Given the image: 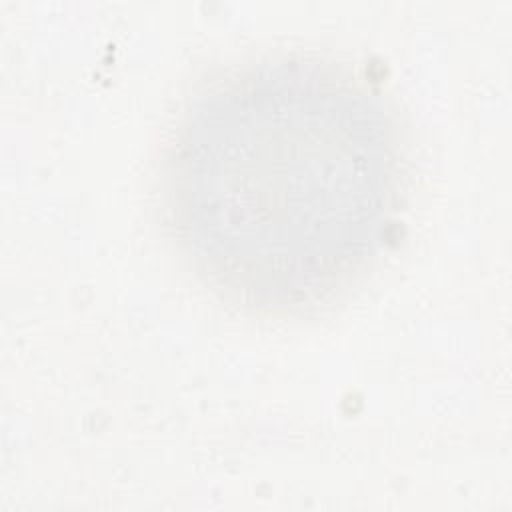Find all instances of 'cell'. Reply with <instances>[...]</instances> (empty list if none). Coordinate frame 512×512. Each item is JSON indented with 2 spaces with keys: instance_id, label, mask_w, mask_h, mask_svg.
<instances>
[{
  "instance_id": "cell-1",
  "label": "cell",
  "mask_w": 512,
  "mask_h": 512,
  "mask_svg": "<svg viewBox=\"0 0 512 512\" xmlns=\"http://www.w3.org/2000/svg\"><path fill=\"white\" fill-rule=\"evenodd\" d=\"M408 184L410 132L392 92L346 58L278 48L192 86L160 160V218L228 308L310 318L372 276Z\"/></svg>"
}]
</instances>
